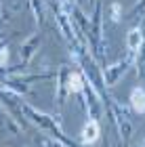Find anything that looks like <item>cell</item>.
Wrapping results in <instances>:
<instances>
[{
    "instance_id": "1",
    "label": "cell",
    "mask_w": 145,
    "mask_h": 147,
    "mask_svg": "<svg viewBox=\"0 0 145 147\" xmlns=\"http://www.w3.org/2000/svg\"><path fill=\"white\" fill-rule=\"evenodd\" d=\"M99 139V124L95 122V120H90V122L84 124V128H82V141L90 145V143H95Z\"/></svg>"
},
{
    "instance_id": "2",
    "label": "cell",
    "mask_w": 145,
    "mask_h": 147,
    "mask_svg": "<svg viewBox=\"0 0 145 147\" xmlns=\"http://www.w3.org/2000/svg\"><path fill=\"white\" fill-rule=\"evenodd\" d=\"M141 44H143V32L139 28L130 30L128 34H126V46H128V51L137 53V51L141 49Z\"/></svg>"
},
{
    "instance_id": "3",
    "label": "cell",
    "mask_w": 145,
    "mask_h": 147,
    "mask_svg": "<svg viewBox=\"0 0 145 147\" xmlns=\"http://www.w3.org/2000/svg\"><path fill=\"white\" fill-rule=\"evenodd\" d=\"M130 105L137 113H143L145 111V90L143 88H135L130 92Z\"/></svg>"
},
{
    "instance_id": "4",
    "label": "cell",
    "mask_w": 145,
    "mask_h": 147,
    "mask_svg": "<svg viewBox=\"0 0 145 147\" xmlns=\"http://www.w3.org/2000/svg\"><path fill=\"white\" fill-rule=\"evenodd\" d=\"M67 82H69V90H74V92H78L82 88V78L78 76V74H69Z\"/></svg>"
},
{
    "instance_id": "5",
    "label": "cell",
    "mask_w": 145,
    "mask_h": 147,
    "mask_svg": "<svg viewBox=\"0 0 145 147\" xmlns=\"http://www.w3.org/2000/svg\"><path fill=\"white\" fill-rule=\"evenodd\" d=\"M120 15H122V6L118 2H114L111 4V19H114V21H120Z\"/></svg>"
}]
</instances>
